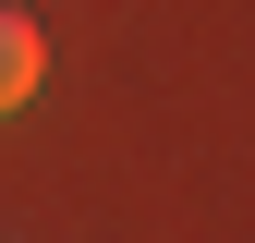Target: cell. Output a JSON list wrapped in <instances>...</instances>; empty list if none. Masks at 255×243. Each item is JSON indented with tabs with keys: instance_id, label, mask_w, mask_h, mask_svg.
<instances>
[{
	"instance_id": "6da1fadb",
	"label": "cell",
	"mask_w": 255,
	"mask_h": 243,
	"mask_svg": "<svg viewBox=\"0 0 255 243\" xmlns=\"http://www.w3.org/2000/svg\"><path fill=\"white\" fill-rule=\"evenodd\" d=\"M37 73H49V37H37L24 12H0V122H12L24 98H37Z\"/></svg>"
}]
</instances>
